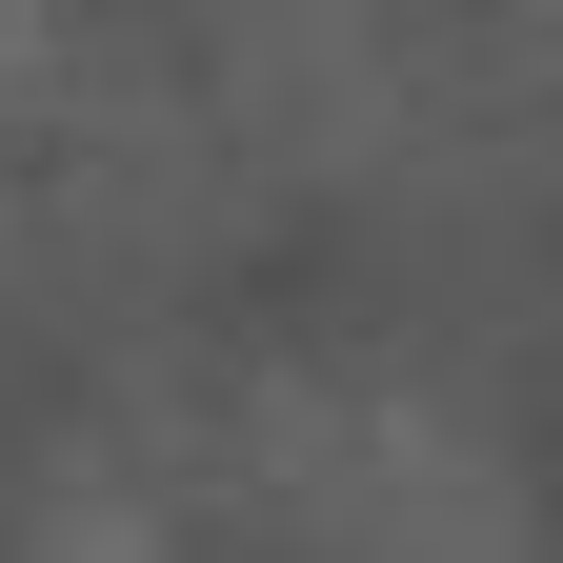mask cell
Returning a JSON list of instances; mask_svg holds the SVG:
<instances>
[{
	"label": "cell",
	"mask_w": 563,
	"mask_h": 563,
	"mask_svg": "<svg viewBox=\"0 0 563 563\" xmlns=\"http://www.w3.org/2000/svg\"><path fill=\"white\" fill-rule=\"evenodd\" d=\"M242 504L282 563H543V483L422 363H262Z\"/></svg>",
	"instance_id": "6da1fadb"
},
{
	"label": "cell",
	"mask_w": 563,
	"mask_h": 563,
	"mask_svg": "<svg viewBox=\"0 0 563 563\" xmlns=\"http://www.w3.org/2000/svg\"><path fill=\"white\" fill-rule=\"evenodd\" d=\"M242 81H222V121L262 141L282 181H342V162H383V141L422 121V81H402V41L383 21H262V41H222Z\"/></svg>",
	"instance_id": "7a4b0ae2"
},
{
	"label": "cell",
	"mask_w": 563,
	"mask_h": 563,
	"mask_svg": "<svg viewBox=\"0 0 563 563\" xmlns=\"http://www.w3.org/2000/svg\"><path fill=\"white\" fill-rule=\"evenodd\" d=\"M0 282H21V181H0Z\"/></svg>",
	"instance_id": "3957f363"
}]
</instances>
